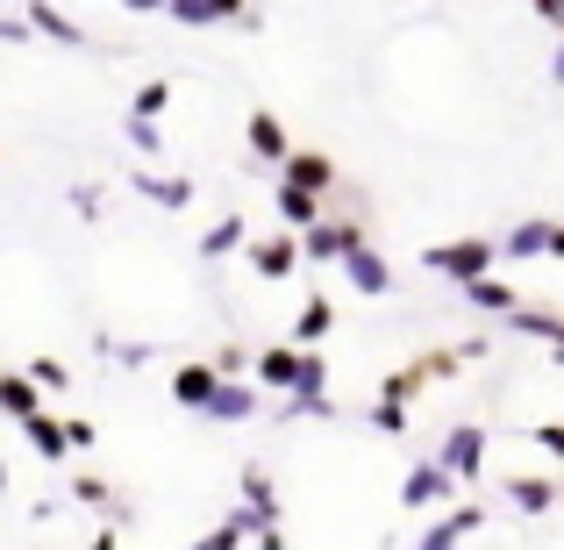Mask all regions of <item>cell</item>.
Returning a JSON list of instances; mask_svg holds the SVG:
<instances>
[{
  "mask_svg": "<svg viewBox=\"0 0 564 550\" xmlns=\"http://www.w3.org/2000/svg\"><path fill=\"white\" fill-rule=\"evenodd\" d=\"M86 550H122V537H115V522H108V529H100V537H94V543H86Z\"/></svg>",
  "mask_w": 564,
  "mask_h": 550,
  "instance_id": "ab89813d",
  "label": "cell"
},
{
  "mask_svg": "<svg viewBox=\"0 0 564 550\" xmlns=\"http://www.w3.org/2000/svg\"><path fill=\"white\" fill-rule=\"evenodd\" d=\"M221 393V371L215 365H180L172 371V400H180V408H193V414H207V400Z\"/></svg>",
  "mask_w": 564,
  "mask_h": 550,
  "instance_id": "7c38bea8",
  "label": "cell"
},
{
  "mask_svg": "<svg viewBox=\"0 0 564 550\" xmlns=\"http://www.w3.org/2000/svg\"><path fill=\"white\" fill-rule=\"evenodd\" d=\"M243 515L258 529H279V494H272V472L264 465H243Z\"/></svg>",
  "mask_w": 564,
  "mask_h": 550,
  "instance_id": "9a60e30c",
  "label": "cell"
},
{
  "mask_svg": "<svg viewBox=\"0 0 564 550\" xmlns=\"http://www.w3.org/2000/svg\"><path fill=\"white\" fill-rule=\"evenodd\" d=\"M65 436H72V451H94V443H100V429H94V422H79V414H72V422H65Z\"/></svg>",
  "mask_w": 564,
  "mask_h": 550,
  "instance_id": "d590c367",
  "label": "cell"
},
{
  "mask_svg": "<svg viewBox=\"0 0 564 550\" xmlns=\"http://www.w3.org/2000/svg\"><path fill=\"white\" fill-rule=\"evenodd\" d=\"M344 272H350V293H365V301L393 293V265H386L372 244H365V250H350V258H344Z\"/></svg>",
  "mask_w": 564,
  "mask_h": 550,
  "instance_id": "30bf717a",
  "label": "cell"
},
{
  "mask_svg": "<svg viewBox=\"0 0 564 550\" xmlns=\"http://www.w3.org/2000/svg\"><path fill=\"white\" fill-rule=\"evenodd\" d=\"M315 222H322V201H315V193H293V186H279V229L307 236Z\"/></svg>",
  "mask_w": 564,
  "mask_h": 550,
  "instance_id": "d4e9b609",
  "label": "cell"
},
{
  "mask_svg": "<svg viewBox=\"0 0 564 550\" xmlns=\"http://www.w3.org/2000/svg\"><path fill=\"white\" fill-rule=\"evenodd\" d=\"M429 379H436L429 358L422 365H400V371H386V379H379V400H386V408H414V393H422Z\"/></svg>",
  "mask_w": 564,
  "mask_h": 550,
  "instance_id": "ffe728a7",
  "label": "cell"
},
{
  "mask_svg": "<svg viewBox=\"0 0 564 550\" xmlns=\"http://www.w3.org/2000/svg\"><path fill=\"white\" fill-rule=\"evenodd\" d=\"M229 250H250V222H243V215H221L215 229L200 236V258H207V265H215V258H229Z\"/></svg>",
  "mask_w": 564,
  "mask_h": 550,
  "instance_id": "7402d4cb",
  "label": "cell"
},
{
  "mask_svg": "<svg viewBox=\"0 0 564 550\" xmlns=\"http://www.w3.org/2000/svg\"><path fill=\"white\" fill-rule=\"evenodd\" d=\"M0 414H8V422H36L43 414V386L29 379V371H0Z\"/></svg>",
  "mask_w": 564,
  "mask_h": 550,
  "instance_id": "4fadbf2b",
  "label": "cell"
},
{
  "mask_svg": "<svg viewBox=\"0 0 564 550\" xmlns=\"http://www.w3.org/2000/svg\"><path fill=\"white\" fill-rule=\"evenodd\" d=\"M258 550H286V529H258Z\"/></svg>",
  "mask_w": 564,
  "mask_h": 550,
  "instance_id": "f35d334b",
  "label": "cell"
},
{
  "mask_svg": "<svg viewBox=\"0 0 564 550\" xmlns=\"http://www.w3.org/2000/svg\"><path fill=\"white\" fill-rule=\"evenodd\" d=\"M279 186H293V193H315V201H322V193L336 186V158H329V151H293L286 165H279Z\"/></svg>",
  "mask_w": 564,
  "mask_h": 550,
  "instance_id": "8992f818",
  "label": "cell"
},
{
  "mask_svg": "<svg viewBox=\"0 0 564 550\" xmlns=\"http://www.w3.org/2000/svg\"><path fill=\"white\" fill-rule=\"evenodd\" d=\"M165 108H172V79H151V86H137V100H129V115H137V122H158Z\"/></svg>",
  "mask_w": 564,
  "mask_h": 550,
  "instance_id": "83f0119b",
  "label": "cell"
},
{
  "mask_svg": "<svg viewBox=\"0 0 564 550\" xmlns=\"http://www.w3.org/2000/svg\"><path fill=\"white\" fill-rule=\"evenodd\" d=\"M372 429H379V436H400V429H408V408H386V400H372Z\"/></svg>",
  "mask_w": 564,
  "mask_h": 550,
  "instance_id": "836d02e7",
  "label": "cell"
},
{
  "mask_svg": "<svg viewBox=\"0 0 564 550\" xmlns=\"http://www.w3.org/2000/svg\"><path fill=\"white\" fill-rule=\"evenodd\" d=\"M551 258H564V222H551Z\"/></svg>",
  "mask_w": 564,
  "mask_h": 550,
  "instance_id": "b9f144b4",
  "label": "cell"
},
{
  "mask_svg": "<svg viewBox=\"0 0 564 550\" xmlns=\"http://www.w3.org/2000/svg\"><path fill=\"white\" fill-rule=\"evenodd\" d=\"M129 186H137L143 201L172 207V215H186V207H193V180H186V172H151V165H143V172H129Z\"/></svg>",
  "mask_w": 564,
  "mask_h": 550,
  "instance_id": "ba28073f",
  "label": "cell"
},
{
  "mask_svg": "<svg viewBox=\"0 0 564 550\" xmlns=\"http://www.w3.org/2000/svg\"><path fill=\"white\" fill-rule=\"evenodd\" d=\"M22 436H29V451H36L43 465H65V451H72V436H65V414H51V408H43L36 422H22Z\"/></svg>",
  "mask_w": 564,
  "mask_h": 550,
  "instance_id": "2e32d148",
  "label": "cell"
},
{
  "mask_svg": "<svg viewBox=\"0 0 564 550\" xmlns=\"http://www.w3.org/2000/svg\"><path fill=\"white\" fill-rule=\"evenodd\" d=\"M536 22H551V29H564V0H536Z\"/></svg>",
  "mask_w": 564,
  "mask_h": 550,
  "instance_id": "74e56055",
  "label": "cell"
},
{
  "mask_svg": "<svg viewBox=\"0 0 564 550\" xmlns=\"http://www.w3.org/2000/svg\"><path fill=\"white\" fill-rule=\"evenodd\" d=\"M465 301L479 308V315H508V322L522 315V293H514L508 279H479V287H465Z\"/></svg>",
  "mask_w": 564,
  "mask_h": 550,
  "instance_id": "44dd1931",
  "label": "cell"
},
{
  "mask_svg": "<svg viewBox=\"0 0 564 550\" xmlns=\"http://www.w3.org/2000/svg\"><path fill=\"white\" fill-rule=\"evenodd\" d=\"M329 330H336V308L322 301V293H307V301H301V322H293L286 344L293 351H322V344H329Z\"/></svg>",
  "mask_w": 564,
  "mask_h": 550,
  "instance_id": "5bb4252c",
  "label": "cell"
},
{
  "mask_svg": "<svg viewBox=\"0 0 564 550\" xmlns=\"http://www.w3.org/2000/svg\"><path fill=\"white\" fill-rule=\"evenodd\" d=\"M422 265L443 272V279H457V287H479V279H494L500 244H486V236H457V244H429Z\"/></svg>",
  "mask_w": 564,
  "mask_h": 550,
  "instance_id": "6da1fadb",
  "label": "cell"
},
{
  "mask_svg": "<svg viewBox=\"0 0 564 550\" xmlns=\"http://www.w3.org/2000/svg\"><path fill=\"white\" fill-rule=\"evenodd\" d=\"M258 386H272V393H293V371H301V351L293 344H272V351H258Z\"/></svg>",
  "mask_w": 564,
  "mask_h": 550,
  "instance_id": "d6986e66",
  "label": "cell"
},
{
  "mask_svg": "<svg viewBox=\"0 0 564 550\" xmlns=\"http://www.w3.org/2000/svg\"><path fill=\"white\" fill-rule=\"evenodd\" d=\"M207 365H215L221 379H243V371L258 365V351H243V344H221V351H215V358H207Z\"/></svg>",
  "mask_w": 564,
  "mask_h": 550,
  "instance_id": "f1b7e54d",
  "label": "cell"
},
{
  "mask_svg": "<svg viewBox=\"0 0 564 550\" xmlns=\"http://www.w3.org/2000/svg\"><path fill=\"white\" fill-rule=\"evenodd\" d=\"M72 500H86V508H108V479H72Z\"/></svg>",
  "mask_w": 564,
  "mask_h": 550,
  "instance_id": "e575fe53",
  "label": "cell"
},
{
  "mask_svg": "<svg viewBox=\"0 0 564 550\" xmlns=\"http://www.w3.org/2000/svg\"><path fill=\"white\" fill-rule=\"evenodd\" d=\"M207 414H215V422H250V414H258V386H236V379H221V393L207 400Z\"/></svg>",
  "mask_w": 564,
  "mask_h": 550,
  "instance_id": "603a6c76",
  "label": "cell"
},
{
  "mask_svg": "<svg viewBox=\"0 0 564 550\" xmlns=\"http://www.w3.org/2000/svg\"><path fill=\"white\" fill-rule=\"evenodd\" d=\"M336 400H286V422H329Z\"/></svg>",
  "mask_w": 564,
  "mask_h": 550,
  "instance_id": "d6a6232c",
  "label": "cell"
},
{
  "mask_svg": "<svg viewBox=\"0 0 564 550\" xmlns=\"http://www.w3.org/2000/svg\"><path fill=\"white\" fill-rule=\"evenodd\" d=\"M479 522H486V508H479V500H465V508H451V515H443V522L429 529V537L414 543V550H457L465 537H479Z\"/></svg>",
  "mask_w": 564,
  "mask_h": 550,
  "instance_id": "8fae6325",
  "label": "cell"
},
{
  "mask_svg": "<svg viewBox=\"0 0 564 550\" xmlns=\"http://www.w3.org/2000/svg\"><path fill=\"white\" fill-rule=\"evenodd\" d=\"M122 137L137 143L143 158H158V151H165V137H158V122H137V115H122Z\"/></svg>",
  "mask_w": 564,
  "mask_h": 550,
  "instance_id": "4dcf8cb0",
  "label": "cell"
},
{
  "mask_svg": "<svg viewBox=\"0 0 564 550\" xmlns=\"http://www.w3.org/2000/svg\"><path fill=\"white\" fill-rule=\"evenodd\" d=\"M451 494H465V486H457L451 472L436 465V457H422V465H408V479H400V508H414V515H422V508H443Z\"/></svg>",
  "mask_w": 564,
  "mask_h": 550,
  "instance_id": "5b68a950",
  "label": "cell"
},
{
  "mask_svg": "<svg viewBox=\"0 0 564 550\" xmlns=\"http://www.w3.org/2000/svg\"><path fill=\"white\" fill-rule=\"evenodd\" d=\"M529 443H536L543 457H557V465H564V422H543V429H529Z\"/></svg>",
  "mask_w": 564,
  "mask_h": 550,
  "instance_id": "1f68e13d",
  "label": "cell"
},
{
  "mask_svg": "<svg viewBox=\"0 0 564 550\" xmlns=\"http://www.w3.org/2000/svg\"><path fill=\"white\" fill-rule=\"evenodd\" d=\"M436 465L451 472L457 486H479V472H486V429H479V422H457V429H443V443H436Z\"/></svg>",
  "mask_w": 564,
  "mask_h": 550,
  "instance_id": "7a4b0ae2",
  "label": "cell"
},
{
  "mask_svg": "<svg viewBox=\"0 0 564 550\" xmlns=\"http://www.w3.org/2000/svg\"><path fill=\"white\" fill-rule=\"evenodd\" d=\"M243 143H250V158H258V165H286V158H293V137H286V122H279L272 108H258L243 122Z\"/></svg>",
  "mask_w": 564,
  "mask_h": 550,
  "instance_id": "52a82bcc",
  "label": "cell"
},
{
  "mask_svg": "<svg viewBox=\"0 0 564 550\" xmlns=\"http://www.w3.org/2000/svg\"><path fill=\"white\" fill-rule=\"evenodd\" d=\"M286 400H329V365H322V351H301V371H293Z\"/></svg>",
  "mask_w": 564,
  "mask_h": 550,
  "instance_id": "484cf974",
  "label": "cell"
},
{
  "mask_svg": "<svg viewBox=\"0 0 564 550\" xmlns=\"http://www.w3.org/2000/svg\"><path fill=\"white\" fill-rule=\"evenodd\" d=\"M165 14L180 29H207V22H258L250 8H236V0H165Z\"/></svg>",
  "mask_w": 564,
  "mask_h": 550,
  "instance_id": "9c48e42d",
  "label": "cell"
},
{
  "mask_svg": "<svg viewBox=\"0 0 564 550\" xmlns=\"http://www.w3.org/2000/svg\"><path fill=\"white\" fill-rule=\"evenodd\" d=\"M29 379H36L43 393H65V386H72V371H65V358H29Z\"/></svg>",
  "mask_w": 564,
  "mask_h": 550,
  "instance_id": "f546056e",
  "label": "cell"
},
{
  "mask_svg": "<svg viewBox=\"0 0 564 550\" xmlns=\"http://www.w3.org/2000/svg\"><path fill=\"white\" fill-rule=\"evenodd\" d=\"M350 250H365V222H358V215H350V222H344V215H322L315 229L301 236V258H307V265H344Z\"/></svg>",
  "mask_w": 564,
  "mask_h": 550,
  "instance_id": "3957f363",
  "label": "cell"
},
{
  "mask_svg": "<svg viewBox=\"0 0 564 550\" xmlns=\"http://www.w3.org/2000/svg\"><path fill=\"white\" fill-rule=\"evenodd\" d=\"M243 258H250V272H258V279H293V272H301V236H293V229H272V236H250V250H243Z\"/></svg>",
  "mask_w": 564,
  "mask_h": 550,
  "instance_id": "277c9868",
  "label": "cell"
},
{
  "mask_svg": "<svg viewBox=\"0 0 564 550\" xmlns=\"http://www.w3.org/2000/svg\"><path fill=\"white\" fill-rule=\"evenodd\" d=\"M0 43H29V14H0Z\"/></svg>",
  "mask_w": 564,
  "mask_h": 550,
  "instance_id": "8d00e7d4",
  "label": "cell"
},
{
  "mask_svg": "<svg viewBox=\"0 0 564 550\" xmlns=\"http://www.w3.org/2000/svg\"><path fill=\"white\" fill-rule=\"evenodd\" d=\"M22 14H29V29H43V36H57V43H86V29L57 8H22Z\"/></svg>",
  "mask_w": 564,
  "mask_h": 550,
  "instance_id": "4316f807",
  "label": "cell"
},
{
  "mask_svg": "<svg viewBox=\"0 0 564 550\" xmlns=\"http://www.w3.org/2000/svg\"><path fill=\"white\" fill-rule=\"evenodd\" d=\"M551 79L564 86V36H557V51H551Z\"/></svg>",
  "mask_w": 564,
  "mask_h": 550,
  "instance_id": "60d3db41",
  "label": "cell"
},
{
  "mask_svg": "<svg viewBox=\"0 0 564 550\" xmlns=\"http://www.w3.org/2000/svg\"><path fill=\"white\" fill-rule=\"evenodd\" d=\"M500 258H514V265H522V258H551V222H543V215L514 222L508 244H500Z\"/></svg>",
  "mask_w": 564,
  "mask_h": 550,
  "instance_id": "ac0fdd59",
  "label": "cell"
},
{
  "mask_svg": "<svg viewBox=\"0 0 564 550\" xmlns=\"http://www.w3.org/2000/svg\"><path fill=\"white\" fill-rule=\"evenodd\" d=\"M508 500L522 515H551L557 508V479H551V472H514V479H508Z\"/></svg>",
  "mask_w": 564,
  "mask_h": 550,
  "instance_id": "e0dca14e",
  "label": "cell"
},
{
  "mask_svg": "<svg viewBox=\"0 0 564 550\" xmlns=\"http://www.w3.org/2000/svg\"><path fill=\"white\" fill-rule=\"evenodd\" d=\"M250 537H258V522H250V515H243V508H229V515H221V522H215V529H207V537H200V543H193V550H243Z\"/></svg>",
  "mask_w": 564,
  "mask_h": 550,
  "instance_id": "cb8c5ba5",
  "label": "cell"
}]
</instances>
